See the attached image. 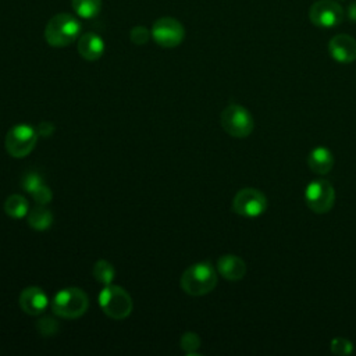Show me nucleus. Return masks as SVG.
Listing matches in <instances>:
<instances>
[{
	"label": "nucleus",
	"mask_w": 356,
	"mask_h": 356,
	"mask_svg": "<svg viewBox=\"0 0 356 356\" xmlns=\"http://www.w3.org/2000/svg\"><path fill=\"white\" fill-rule=\"evenodd\" d=\"M18 303L24 313L31 316H39L47 309L49 298L42 288L28 286L19 293Z\"/></svg>",
	"instance_id": "obj_12"
},
{
	"label": "nucleus",
	"mask_w": 356,
	"mask_h": 356,
	"mask_svg": "<svg viewBox=\"0 0 356 356\" xmlns=\"http://www.w3.org/2000/svg\"><path fill=\"white\" fill-rule=\"evenodd\" d=\"M81 36V22L68 13L53 15L44 28V39L51 47H67Z\"/></svg>",
	"instance_id": "obj_1"
},
{
	"label": "nucleus",
	"mask_w": 356,
	"mask_h": 356,
	"mask_svg": "<svg viewBox=\"0 0 356 356\" xmlns=\"http://www.w3.org/2000/svg\"><path fill=\"white\" fill-rule=\"evenodd\" d=\"M217 271L228 281H239L246 274V264L239 256L224 254L217 260Z\"/></svg>",
	"instance_id": "obj_14"
},
{
	"label": "nucleus",
	"mask_w": 356,
	"mask_h": 356,
	"mask_svg": "<svg viewBox=\"0 0 356 356\" xmlns=\"http://www.w3.org/2000/svg\"><path fill=\"white\" fill-rule=\"evenodd\" d=\"M56 131V127L53 122L50 121H42L39 122V125L36 127V132L39 136H43V138H50Z\"/></svg>",
	"instance_id": "obj_26"
},
{
	"label": "nucleus",
	"mask_w": 356,
	"mask_h": 356,
	"mask_svg": "<svg viewBox=\"0 0 356 356\" xmlns=\"http://www.w3.org/2000/svg\"><path fill=\"white\" fill-rule=\"evenodd\" d=\"M106 44L100 35L95 32H85L78 38V53L86 61H96L104 53Z\"/></svg>",
	"instance_id": "obj_13"
},
{
	"label": "nucleus",
	"mask_w": 356,
	"mask_h": 356,
	"mask_svg": "<svg viewBox=\"0 0 356 356\" xmlns=\"http://www.w3.org/2000/svg\"><path fill=\"white\" fill-rule=\"evenodd\" d=\"M346 14H348V18L352 21V22H356V1L350 3L348 10H346Z\"/></svg>",
	"instance_id": "obj_27"
},
{
	"label": "nucleus",
	"mask_w": 356,
	"mask_h": 356,
	"mask_svg": "<svg viewBox=\"0 0 356 356\" xmlns=\"http://www.w3.org/2000/svg\"><path fill=\"white\" fill-rule=\"evenodd\" d=\"M330 56L342 64L356 60V39L346 33L335 35L328 42Z\"/></svg>",
	"instance_id": "obj_11"
},
{
	"label": "nucleus",
	"mask_w": 356,
	"mask_h": 356,
	"mask_svg": "<svg viewBox=\"0 0 356 356\" xmlns=\"http://www.w3.org/2000/svg\"><path fill=\"white\" fill-rule=\"evenodd\" d=\"M58 328L60 327H58L57 320H54L53 317H49V316H44V317H42V318H39L36 321V330L43 337H53V335H56Z\"/></svg>",
	"instance_id": "obj_21"
},
{
	"label": "nucleus",
	"mask_w": 356,
	"mask_h": 356,
	"mask_svg": "<svg viewBox=\"0 0 356 356\" xmlns=\"http://www.w3.org/2000/svg\"><path fill=\"white\" fill-rule=\"evenodd\" d=\"M305 200L312 211L324 214L330 211L335 203V191L328 181L316 179L306 186Z\"/></svg>",
	"instance_id": "obj_8"
},
{
	"label": "nucleus",
	"mask_w": 356,
	"mask_h": 356,
	"mask_svg": "<svg viewBox=\"0 0 356 356\" xmlns=\"http://www.w3.org/2000/svg\"><path fill=\"white\" fill-rule=\"evenodd\" d=\"M43 184H44L43 178H42L40 174L36 172V171H29V172H26V174L24 175L22 181H21V185H22L24 191L28 192L29 195H32V193H33L40 185H43Z\"/></svg>",
	"instance_id": "obj_22"
},
{
	"label": "nucleus",
	"mask_w": 356,
	"mask_h": 356,
	"mask_svg": "<svg viewBox=\"0 0 356 356\" xmlns=\"http://www.w3.org/2000/svg\"><path fill=\"white\" fill-rule=\"evenodd\" d=\"M99 305L104 314L114 320H124L132 312L131 295L120 285H104L99 295Z\"/></svg>",
	"instance_id": "obj_4"
},
{
	"label": "nucleus",
	"mask_w": 356,
	"mask_h": 356,
	"mask_svg": "<svg viewBox=\"0 0 356 356\" xmlns=\"http://www.w3.org/2000/svg\"><path fill=\"white\" fill-rule=\"evenodd\" d=\"M3 207H4L6 214L13 218H22V217L28 216V213H29V204H28L26 197H24L22 195H18V193L10 195L6 199Z\"/></svg>",
	"instance_id": "obj_17"
},
{
	"label": "nucleus",
	"mask_w": 356,
	"mask_h": 356,
	"mask_svg": "<svg viewBox=\"0 0 356 356\" xmlns=\"http://www.w3.org/2000/svg\"><path fill=\"white\" fill-rule=\"evenodd\" d=\"M31 196L33 197V200L36 202V204H42V206H46V204L50 203L51 199H53L51 189H50L46 184L40 185Z\"/></svg>",
	"instance_id": "obj_25"
},
{
	"label": "nucleus",
	"mask_w": 356,
	"mask_h": 356,
	"mask_svg": "<svg viewBox=\"0 0 356 356\" xmlns=\"http://www.w3.org/2000/svg\"><path fill=\"white\" fill-rule=\"evenodd\" d=\"M221 127L234 138H246L252 134L254 122L248 108L239 104H229L221 113Z\"/></svg>",
	"instance_id": "obj_6"
},
{
	"label": "nucleus",
	"mask_w": 356,
	"mask_h": 356,
	"mask_svg": "<svg viewBox=\"0 0 356 356\" xmlns=\"http://www.w3.org/2000/svg\"><path fill=\"white\" fill-rule=\"evenodd\" d=\"M38 138L39 135L33 127L28 124H18V125H14L6 134L4 146L7 153L11 157L24 159L33 150L38 142Z\"/></svg>",
	"instance_id": "obj_5"
},
{
	"label": "nucleus",
	"mask_w": 356,
	"mask_h": 356,
	"mask_svg": "<svg viewBox=\"0 0 356 356\" xmlns=\"http://www.w3.org/2000/svg\"><path fill=\"white\" fill-rule=\"evenodd\" d=\"M352 350H353V345H352V342H350L349 339H346V338L338 337V338H334V339L331 341V352H334V353H337V355L345 356V355L352 353Z\"/></svg>",
	"instance_id": "obj_24"
},
{
	"label": "nucleus",
	"mask_w": 356,
	"mask_h": 356,
	"mask_svg": "<svg viewBox=\"0 0 356 356\" xmlns=\"http://www.w3.org/2000/svg\"><path fill=\"white\" fill-rule=\"evenodd\" d=\"M307 164L313 172L318 175H324L331 171L334 165V156L327 147L318 146L309 153Z\"/></svg>",
	"instance_id": "obj_15"
},
{
	"label": "nucleus",
	"mask_w": 356,
	"mask_h": 356,
	"mask_svg": "<svg viewBox=\"0 0 356 356\" xmlns=\"http://www.w3.org/2000/svg\"><path fill=\"white\" fill-rule=\"evenodd\" d=\"M74 13L83 19H92L102 10V0H71Z\"/></svg>",
	"instance_id": "obj_18"
},
{
	"label": "nucleus",
	"mask_w": 356,
	"mask_h": 356,
	"mask_svg": "<svg viewBox=\"0 0 356 356\" xmlns=\"http://www.w3.org/2000/svg\"><path fill=\"white\" fill-rule=\"evenodd\" d=\"M179 345L181 349L185 350L188 355H196V350L200 348V338L196 332L188 331L185 334H182L181 339H179Z\"/></svg>",
	"instance_id": "obj_20"
},
{
	"label": "nucleus",
	"mask_w": 356,
	"mask_h": 356,
	"mask_svg": "<svg viewBox=\"0 0 356 356\" xmlns=\"http://www.w3.org/2000/svg\"><path fill=\"white\" fill-rule=\"evenodd\" d=\"M92 273H93V277L96 278V281H99L103 285L113 284V281L115 278L114 266L110 261L104 260V259H100L95 263Z\"/></svg>",
	"instance_id": "obj_19"
},
{
	"label": "nucleus",
	"mask_w": 356,
	"mask_h": 356,
	"mask_svg": "<svg viewBox=\"0 0 356 356\" xmlns=\"http://www.w3.org/2000/svg\"><path fill=\"white\" fill-rule=\"evenodd\" d=\"M28 225L35 231H46L53 224V214L49 209L42 204H38L26 216Z\"/></svg>",
	"instance_id": "obj_16"
},
{
	"label": "nucleus",
	"mask_w": 356,
	"mask_h": 356,
	"mask_svg": "<svg viewBox=\"0 0 356 356\" xmlns=\"http://www.w3.org/2000/svg\"><path fill=\"white\" fill-rule=\"evenodd\" d=\"M150 38H152V32L143 25H136L129 31V39L134 44H138V46L146 44Z\"/></svg>",
	"instance_id": "obj_23"
},
{
	"label": "nucleus",
	"mask_w": 356,
	"mask_h": 356,
	"mask_svg": "<svg viewBox=\"0 0 356 356\" xmlns=\"http://www.w3.org/2000/svg\"><path fill=\"white\" fill-rule=\"evenodd\" d=\"M152 39L164 49H172L182 43L185 38L184 25L172 17H161L152 25Z\"/></svg>",
	"instance_id": "obj_7"
},
{
	"label": "nucleus",
	"mask_w": 356,
	"mask_h": 356,
	"mask_svg": "<svg viewBox=\"0 0 356 356\" xmlns=\"http://www.w3.org/2000/svg\"><path fill=\"white\" fill-rule=\"evenodd\" d=\"M51 312L63 318H78L83 316L89 307L88 295L76 286L58 291L50 303Z\"/></svg>",
	"instance_id": "obj_3"
},
{
	"label": "nucleus",
	"mask_w": 356,
	"mask_h": 356,
	"mask_svg": "<svg viewBox=\"0 0 356 356\" xmlns=\"http://www.w3.org/2000/svg\"><path fill=\"white\" fill-rule=\"evenodd\" d=\"M179 285L191 296L206 295L217 285V271L209 261L195 263L182 273Z\"/></svg>",
	"instance_id": "obj_2"
},
{
	"label": "nucleus",
	"mask_w": 356,
	"mask_h": 356,
	"mask_svg": "<svg viewBox=\"0 0 356 356\" xmlns=\"http://www.w3.org/2000/svg\"><path fill=\"white\" fill-rule=\"evenodd\" d=\"M345 11L335 0H317L309 8V19L317 28H334L343 21Z\"/></svg>",
	"instance_id": "obj_9"
},
{
	"label": "nucleus",
	"mask_w": 356,
	"mask_h": 356,
	"mask_svg": "<svg viewBox=\"0 0 356 356\" xmlns=\"http://www.w3.org/2000/svg\"><path fill=\"white\" fill-rule=\"evenodd\" d=\"M267 207L266 196L254 188H243L236 192L232 200V210L243 217H257Z\"/></svg>",
	"instance_id": "obj_10"
}]
</instances>
